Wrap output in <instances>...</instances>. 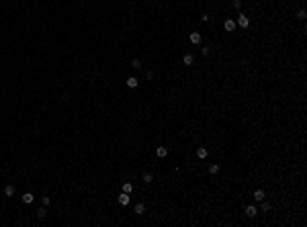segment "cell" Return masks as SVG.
Returning <instances> with one entry per match:
<instances>
[{
	"label": "cell",
	"instance_id": "cell-14",
	"mask_svg": "<svg viewBox=\"0 0 307 227\" xmlns=\"http://www.w3.org/2000/svg\"><path fill=\"white\" fill-rule=\"evenodd\" d=\"M197 155L201 157V160H205V157H207V149H205V147H199V149H197Z\"/></svg>",
	"mask_w": 307,
	"mask_h": 227
},
{
	"label": "cell",
	"instance_id": "cell-12",
	"mask_svg": "<svg viewBox=\"0 0 307 227\" xmlns=\"http://www.w3.org/2000/svg\"><path fill=\"white\" fill-rule=\"evenodd\" d=\"M33 198H35V196H33L31 192H25V194H23V202H27V205H29V202H33Z\"/></svg>",
	"mask_w": 307,
	"mask_h": 227
},
{
	"label": "cell",
	"instance_id": "cell-9",
	"mask_svg": "<svg viewBox=\"0 0 307 227\" xmlns=\"http://www.w3.org/2000/svg\"><path fill=\"white\" fill-rule=\"evenodd\" d=\"M125 84H127V86H129V88H137V84H139V80H137V78H133V76H131V78H127V82H125Z\"/></svg>",
	"mask_w": 307,
	"mask_h": 227
},
{
	"label": "cell",
	"instance_id": "cell-18",
	"mask_svg": "<svg viewBox=\"0 0 307 227\" xmlns=\"http://www.w3.org/2000/svg\"><path fill=\"white\" fill-rule=\"evenodd\" d=\"M131 67H133V70H139V67H141V61H139V59H133V61H131Z\"/></svg>",
	"mask_w": 307,
	"mask_h": 227
},
{
	"label": "cell",
	"instance_id": "cell-16",
	"mask_svg": "<svg viewBox=\"0 0 307 227\" xmlns=\"http://www.w3.org/2000/svg\"><path fill=\"white\" fill-rule=\"evenodd\" d=\"M4 194H6V196H12V194H14V186H6V188H4Z\"/></svg>",
	"mask_w": 307,
	"mask_h": 227
},
{
	"label": "cell",
	"instance_id": "cell-10",
	"mask_svg": "<svg viewBox=\"0 0 307 227\" xmlns=\"http://www.w3.org/2000/svg\"><path fill=\"white\" fill-rule=\"evenodd\" d=\"M193 61H195V57H193L191 53H186V55L182 57V63H184V65H193Z\"/></svg>",
	"mask_w": 307,
	"mask_h": 227
},
{
	"label": "cell",
	"instance_id": "cell-19",
	"mask_svg": "<svg viewBox=\"0 0 307 227\" xmlns=\"http://www.w3.org/2000/svg\"><path fill=\"white\" fill-rule=\"evenodd\" d=\"M295 16H297L299 20H305V10H303V8H301V10H297V14H295Z\"/></svg>",
	"mask_w": 307,
	"mask_h": 227
},
{
	"label": "cell",
	"instance_id": "cell-6",
	"mask_svg": "<svg viewBox=\"0 0 307 227\" xmlns=\"http://www.w3.org/2000/svg\"><path fill=\"white\" fill-rule=\"evenodd\" d=\"M188 39H191V43L199 45V43H201V33H191V35H188Z\"/></svg>",
	"mask_w": 307,
	"mask_h": 227
},
{
	"label": "cell",
	"instance_id": "cell-11",
	"mask_svg": "<svg viewBox=\"0 0 307 227\" xmlns=\"http://www.w3.org/2000/svg\"><path fill=\"white\" fill-rule=\"evenodd\" d=\"M219 170H221L219 164H211V166H209V174H219Z\"/></svg>",
	"mask_w": 307,
	"mask_h": 227
},
{
	"label": "cell",
	"instance_id": "cell-22",
	"mask_svg": "<svg viewBox=\"0 0 307 227\" xmlns=\"http://www.w3.org/2000/svg\"><path fill=\"white\" fill-rule=\"evenodd\" d=\"M231 4H233V8H242V0H233Z\"/></svg>",
	"mask_w": 307,
	"mask_h": 227
},
{
	"label": "cell",
	"instance_id": "cell-5",
	"mask_svg": "<svg viewBox=\"0 0 307 227\" xmlns=\"http://www.w3.org/2000/svg\"><path fill=\"white\" fill-rule=\"evenodd\" d=\"M246 215H248V217H256V215H258V209H256L254 205H248V207H246Z\"/></svg>",
	"mask_w": 307,
	"mask_h": 227
},
{
	"label": "cell",
	"instance_id": "cell-3",
	"mask_svg": "<svg viewBox=\"0 0 307 227\" xmlns=\"http://www.w3.org/2000/svg\"><path fill=\"white\" fill-rule=\"evenodd\" d=\"M156 155H158V157H166V155H168V147H164V145L156 147Z\"/></svg>",
	"mask_w": 307,
	"mask_h": 227
},
{
	"label": "cell",
	"instance_id": "cell-21",
	"mask_svg": "<svg viewBox=\"0 0 307 227\" xmlns=\"http://www.w3.org/2000/svg\"><path fill=\"white\" fill-rule=\"evenodd\" d=\"M41 205H43V207L49 205V196H43V198H41Z\"/></svg>",
	"mask_w": 307,
	"mask_h": 227
},
{
	"label": "cell",
	"instance_id": "cell-1",
	"mask_svg": "<svg viewBox=\"0 0 307 227\" xmlns=\"http://www.w3.org/2000/svg\"><path fill=\"white\" fill-rule=\"evenodd\" d=\"M235 25L242 27V29H248V27H250V18L246 16V12H240V14H238V20H235Z\"/></svg>",
	"mask_w": 307,
	"mask_h": 227
},
{
	"label": "cell",
	"instance_id": "cell-7",
	"mask_svg": "<svg viewBox=\"0 0 307 227\" xmlns=\"http://www.w3.org/2000/svg\"><path fill=\"white\" fill-rule=\"evenodd\" d=\"M119 202L125 207V205H129V192H123V194H119Z\"/></svg>",
	"mask_w": 307,
	"mask_h": 227
},
{
	"label": "cell",
	"instance_id": "cell-17",
	"mask_svg": "<svg viewBox=\"0 0 307 227\" xmlns=\"http://www.w3.org/2000/svg\"><path fill=\"white\" fill-rule=\"evenodd\" d=\"M45 215H47V211H45V207H41V209H37V217H39V219H43Z\"/></svg>",
	"mask_w": 307,
	"mask_h": 227
},
{
	"label": "cell",
	"instance_id": "cell-8",
	"mask_svg": "<svg viewBox=\"0 0 307 227\" xmlns=\"http://www.w3.org/2000/svg\"><path fill=\"white\" fill-rule=\"evenodd\" d=\"M264 196H266V194H264V190H262V188H258V190L254 192V198H256L258 202H260V200H264Z\"/></svg>",
	"mask_w": 307,
	"mask_h": 227
},
{
	"label": "cell",
	"instance_id": "cell-2",
	"mask_svg": "<svg viewBox=\"0 0 307 227\" xmlns=\"http://www.w3.org/2000/svg\"><path fill=\"white\" fill-rule=\"evenodd\" d=\"M235 27H238V25H235V20H231V18H227V20L223 22V29H225V31H229V33H231Z\"/></svg>",
	"mask_w": 307,
	"mask_h": 227
},
{
	"label": "cell",
	"instance_id": "cell-15",
	"mask_svg": "<svg viewBox=\"0 0 307 227\" xmlns=\"http://www.w3.org/2000/svg\"><path fill=\"white\" fill-rule=\"evenodd\" d=\"M123 192H133V184H131V182H125V184H123Z\"/></svg>",
	"mask_w": 307,
	"mask_h": 227
},
{
	"label": "cell",
	"instance_id": "cell-13",
	"mask_svg": "<svg viewBox=\"0 0 307 227\" xmlns=\"http://www.w3.org/2000/svg\"><path fill=\"white\" fill-rule=\"evenodd\" d=\"M141 180H144V182H146V184H150V182H152V180H154V176H152L150 172H146L144 176H141Z\"/></svg>",
	"mask_w": 307,
	"mask_h": 227
},
{
	"label": "cell",
	"instance_id": "cell-23",
	"mask_svg": "<svg viewBox=\"0 0 307 227\" xmlns=\"http://www.w3.org/2000/svg\"><path fill=\"white\" fill-rule=\"evenodd\" d=\"M201 53H203V55H209V53H211V47H203Z\"/></svg>",
	"mask_w": 307,
	"mask_h": 227
},
{
	"label": "cell",
	"instance_id": "cell-20",
	"mask_svg": "<svg viewBox=\"0 0 307 227\" xmlns=\"http://www.w3.org/2000/svg\"><path fill=\"white\" fill-rule=\"evenodd\" d=\"M262 202V211H270V202H264V200H260Z\"/></svg>",
	"mask_w": 307,
	"mask_h": 227
},
{
	"label": "cell",
	"instance_id": "cell-4",
	"mask_svg": "<svg viewBox=\"0 0 307 227\" xmlns=\"http://www.w3.org/2000/svg\"><path fill=\"white\" fill-rule=\"evenodd\" d=\"M133 213H135V215H144V213H146V207H144V202H137V205L133 207Z\"/></svg>",
	"mask_w": 307,
	"mask_h": 227
}]
</instances>
